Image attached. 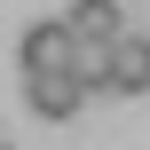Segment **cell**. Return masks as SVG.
<instances>
[{"mask_svg":"<svg viewBox=\"0 0 150 150\" xmlns=\"http://www.w3.org/2000/svg\"><path fill=\"white\" fill-rule=\"evenodd\" d=\"M103 95H150V40H142V32H119V40H111Z\"/></svg>","mask_w":150,"mask_h":150,"instance_id":"6da1fadb","label":"cell"},{"mask_svg":"<svg viewBox=\"0 0 150 150\" xmlns=\"http://www.w3.org/2000/svg\"><path fill=\"white\" fill-rule=\"evenodd\" d=\"M71 40H119L127 24H119V0H71Z\"/></svg>","mask_w":150,"mask_h":150,"instance_id":"277c9868","label":"cell"},{"mask_svg":"<svg viewBox=\"0 0 150 150\" xmlns=\"http://www.w3.org/2000/svg\"><path fill=\"white\" fill-rule=\"evenodd\" d=\"M24 103H32L40 119H71V111L87 103V79H79V71H24Z\"/></svg>","mask_w":150,"mask_h":150,"instance_id":"7a4b0ae2","label":"cell"},{"mask_svg":"<svg viewBox=\"0 0 150 150\" xmlns=\"http://www.w3.org/2000/svg\"><path fill=\"white\" fill-rule=\"evenodd\" d=\"M16 55H24V71H71V55H79V40H71V24L55 16V24H32Z\"/></svg>","mask_w":150,"mask_h":150,"instance_id":"3957f363","label":"cell"},{"mask_svg":"<svg viewBox=\"0 0 150 150\" xmlns=\"http://www.w3.org/2000/svg\"><path fill=\"white\" fill-rule=\"evenodd\" d=\"M0 150H8V142H0Z\"/></svg>","mask_w":150,"mask_h":150,"instance_id":"5b68a950","label":"cell"}]
</instances>
